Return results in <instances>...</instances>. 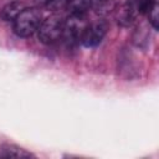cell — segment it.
<instances>
[{"mask_svg":"<svg viewBox=\"0 0 159 159\" xmlns=\"http://www.w3.org/2000/svg\"><path fill=\"white\" fill-rule=\"evenodd\" d=\"M155 1L157 0H127V5H129L139 15V14H147Z\"/></svg>","mask_w":159,"mask_h":159,"instance_id":"9","label":"cell"},{"mask_svg":"<svg viewBox=\"0 0 159 159\" xmlns=\"http://www.w3.org/2000/svg\"><path fill=\"white\" fill-rule=\"evenodd\" d=\"M106 32H107V24L106 22H103V21L92 22V24L87 25L80 41L86 47H94L102 42L103 37L106 36Z\"/></svg>","mask_w":159,"mask_h":159,"instance_id":"4","label":"cell"},{"mask_svg":"<svg viewBox=\"0 0 159 159\" xmlns=\"http://www.w3.org/2000/svg\"><path fill=\"white\" fill-rule=\"evenodd\" d=\"M39 1H42V2H47V4H48V2L52 1V0H39Z\"/></svg>","mask_w":159,"mask_h":159,"instance_id":"11","label":"cell"},{"mask_svg":"<svg viewBox=\"0 0 159 159\" xmlns=\"http://www.w3.org/2000/svg\"><path fill=\"white\" fill-rule=\"evenodd\" d=\"M0 157L2 158H27V157H31V154L14 145H4L0 149Z\"/></svg>","mask_w":159,"mask_h":159,"instance_id":"8","label":"cell"},{"mask_svg":"<svg viewBox=\"0 0 159 159\" xmlns=\"http://www.w3.org/2000/svg\"><path fill=\"white\" fill-rule=\"evenodd\" d=\"M158 10H159V6H158V2L155 1L154 5L150 7V10L147 12L148 14V19H149V22L152 24V26L157 30L158 26H159V17H158Z\"/></svg>","mask_w":159,"mask_h":159,"instance_id":"10","label":"cell"},{"mask_svg":"<svg viewBox=\"0 0 159 159\" xmlns=\"http://www.w3.org/2000/svg\"><path fill=\"white\" fill-rule=\"evenodd\" d=\"M88 24L89 22L87 21L86 14H71L67 17V20L63 22L62 36L70 42L80 41Z\"/></svg>","mask_w":159,"mask_h":159,"instance_id":"3","label":"cell"},{"mask_svg":"<svg viewBox=\"0 0 159 159\" xmlns=\"http://www.w3.org/2000/svg\"><path fill=\"white\" fill-rule=\"evenodd\" d=\"M66 6L70 14H86L92 6V0H67Z\"/></svg>","mask_w":159,"mask_h":159,"instance_id":"7","label":"cell"},{"mask_svg":"<svg viewBox=\"0 0 159 159\" xmlns=\"http://www.w3.org/2000/svg\"><path fill=\"white\" fill-rule=\"evenodd\" d=\"M22 4L21 2H17V1H12V2H9L6 4L1 11H0V17L4 20V21H14L16 19V16L21 12L22 10Z\"/></svg>","mask_w":159,"mask_h":159,"instance_id":"6","label":"cell"},{"mask_svg":"<svg viewBox=\"0 0 159 159\" xmlns=\"http://www.w3.org/2000/svg\"><path fill=\"white\" fill-rule=\"evenodd\" d=\"M137 16H138V14L129 5H127V4H124L117 11V15H116L118 24H120L122 26H129V25H132L135 21Z\"/></svg>","mask_w":159,"mask_h":159,"instance_id":"5","label":"cell"},{"mask_svg":"<svg viewBox=\"0 0 159 159\" xmlns=\"http://www.w3.org/2000/svg\"><path fill=\"white\" fill-rule=\"evenodd\" d=\"M42 21V14L37 7H25L14 20V32L20 37L34 35Z\"/></svg>","mask_w":159,"mask_h":159,"instance_id":"1","label":"cell"},{"mask_svg":"<svg viewBox=\"0 0 159 159\" xmlns=\"http://www.w3.org/2000/svg\"><path fill=\"white\" fill-rule=\"evenodd\" d=\"M63 20L58 15H51L47 19L42 20L39 29L37 36L42 43L51 45L56 42L63 34Z\"/></svg>","mask_w":159,"mask_h":159,"instance_id":"2","label":"cell"}]
</instances>
